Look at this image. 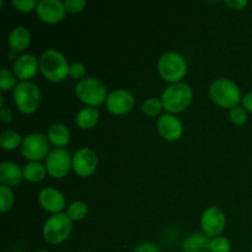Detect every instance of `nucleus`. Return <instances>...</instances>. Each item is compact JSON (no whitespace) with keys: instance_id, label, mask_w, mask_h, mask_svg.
Returning a JSON list of instances; mask_svg holds the SVG:
<instances>
[{"instance_id":"nucleus-1","label":"nucleus","mask_w":252,"mask_h":252,"mask_svg":"<svg viewBox=\"0 0 252 252\" xmlns=\"http://www.w3.org/2000/svg\"><path fill=\"white\" fill-rule=\"evenodd\" d=\"M162 106L166 113L177 115L187 110L193 98V91L191 86L186 83L170 84L161 95Z\"/></svg>"},{"instance_id":"nucleus-2","label":"nucleus","mask_w":252,"mask_h":252,"mask_svg":"<svg viewBox=\"0 0 252 252\" xmlns=\"http://www.w3.org/2000/svg\"><path fill=\"white\" fill-rule=\"evenodd\" d=\"M69 65L65 57L57 49H47L39 57V70L52 83H61L69 76Z\"/></svg>"},{"instance_id":"nucleus-3","label":"nucleus","mask_w":252,"mask_h":252,"mask_svg":"<svg viewBox=\"0 0 252 252\" xmlns=\"http://www.w3.org/2000/svg\"><path fill=\"white\" fill-rule=\"evenodd\" d=\"M211 100L221 108H233L243 100L241 90L236 83L226 78L214 80L209 86Z\"/></svg>"},{"instance_id":"nucleus-4","label":"nucleus","mask_w":252,"mask_h":252,"mask_svg":"<svg viewBox=\"0 0 252 252\" xmlns=\"http://www.w3.org/2000/svg\"><path fill=\"white\" fill-rule=\"evenodd\" d=\"M12 96L17 110L24 115H32L41 106V90L32 81H20L12 91Z\"/></svg>"},{"instance_id":"nucleus-5","label":"nucleus","mask_w":252,"mask_h":252,"mask_svg":"<svg viewBox=\"0 0 252 252\" xmlns=\"http://www.w3.org/2000/svg\"><path fill=\"white\" fill-rule=\"evenodd\" d=\"M158 71L167 83H181L187 74L186 59L177 52H166L158 61Z\"/></svg>"},{"instance_id":"nucleus-6","label":"nucleus","mask_w":252,"mask_h":252,"mask_svg":"<svg viewBox=\"0 0 252 252\" xmlns=\"http://www.w3.org/2000/svg\"><path fill=\"white\" fill-rule=\"evenodd\" d=\"M75 95L81 102L90 107H98L102 103H106L108 97L106 85L96 78H85L78 81Z\"/></svg>"},{"instance_id":"nucleus-7","label":"nucleus","mask_w":252,"mask_h":252,"mask_svg":"<svg viewBox=\"0 0 252 252\" xmlns=\"http://www.w3.org/2000/svg\"><path fill=\"white\" fill-rule=\"evenodd\" d=\"M73 231V220L66 213L52 214L43 225V238L51 245L64 243Z\"/></svg>"},{"instance_id":"nucleus-8","label":"nucleus","mask_w":252,"mask_h":252,"mask_svg":"<svg viewBox=\"0 0 252 252\" xmlns=\"http://www.w3.org/2000/svg\"><path fill=\"white\" fill-rule=\"evenodd\" d=\"M48 137L42 133H31L24 137L22 144L20 147L21 155L30 161H42L46 160L51 153L49 149Z\"/></svg>"},{"instance_id":"nucleus-9","label":"nucleus","mask_w":252,"mask_h":252,"mask_svg":"<svg viewBox=\"0 0 252 252\" xmlns=\"http://www.w3.org/2000/svg\"><path fill=\"white\" fill-rule=\"evenodd\" d=\"M47 174L53 179H64L73 169V157L66 149L54 148L46 159Z\"/></svg>"},{"instance_id":"nucleus-10","label":"nucleus","mask_w":252,"mask_h":252,"mask_svg":"<svg viewBox=\"0 0 252 252\" xmlns=\"http://www.w3.org/2000/svg\"><path fill=\"white\" fill-rule=\"evenodd\" d=\"M226 225L225 213L218 207H209L201 217V228L209 238L220 236Z\"/></svg>"},{"instance_id":"nucleus-11","label":"nucleus","mask_w":252,"mask_h":252,"mask_svg":"<svg viewBox=\"0 0 252 252\" xmlns=\"http://www.w3.org/2000/svg\"><path fill=\"white\" fill-rule=\"evenodd\" d=\"M134 95L125 89L112 91L111 94H108V97L106 100V108L108 112L115 116L127 115L134 108Z\"/></svg>"},{"instance_id":"nucleus-12","label":"nucleus","mask_w":252,"mask_h":252,"mask_svg":"<svg viewBox=\"0 0 252 252\" xmlns=\"http://www.w3.org/2000/svg\"><path fill=\"white\" fill-rule=\"evenodd\" d=\"M66 9L63 1L59 0H41L37 5V17L44 24L54 25L63 21L66 16Z\"/></svg>"},{"instance_id":"nucleus-13","label":"nucleus","mask_w":252,"mask_h":252,"mask_svg":"<svg viewBox=\"0 0 252 252\" xmlns=\"http://www.w3.org/2000/svg\"><path fill=\"white\" fill-rule=\"evenodd\" d=\"M97 155L90 148H81L73 155V170L78 176H91L97 169Z\"/></svg>"},{"instance_id":"nucleus-14","label":"nucleus","mask_w":252,"mask_h":252,"mask_svg":"<svg viewBox=\"0 0 252 252\" xmlns=\"http://www.w3.org/2000/svg\"><path fill=\"white\" fill-rule=\"evenodd\" d=\"M158 132L167 142H176L184 134V126L176 115L164 113L158 118Z\"/></svg>"},{"instance_id":"nucleus-15","label":"nucleus","mask_w":252,"mask_h":252,"mask_svg":"<svg viewBox=\"0 0 252 252\" xmlns=\"http://www.w3.org/2000/svg\"><path fill=\"white\" fill-rule=\"evenodd\" d=\"M39 69V59L30 53L21 54L17 57L12 65V71L20 81H30Z\"/></svg>"},{"instance_id":"nucleus-16","label":"nucleus","mask_w":252,"mask_h":252,"mask_svg":"<svg viewBox=\"0 0 252 252\" xmlns=\"http://www.w3.org/2000/svg\"><path fill=\"white\" fill-rule=\"evenodd\" d=\"M38 203L44 211L52 214L62 213L66 206L64 194L54 187H46L39 192Z\"/></svg>"},{"instance_id":"nucleus-17","label":"nucleus","mask_w":252,"mask_h":252,"mask_svg":"<svg viewBox=\"0 0 252 252\" xmlns=\"http://www.w3.org/2000/svg\"><path fill=\"white\" fill-rule=\"evenodd\" d=\"M24 180V170L14 161H2L0 164V184L12 187Z\"/></svg>"},{"instance_id":"nucleus-18","label":"nucleus","mask_w":252,"mask_h":252,"mask_svg":"<svg viewBox=\"0 0 252 252\" xmlns=\"http://www.w3.org/2000/svg\"><path fill=\"white\" fill-rule=\"evenodd\" d=\"M7 43H9L10 52H14L16 54L20 53L25 51L31 43V32L25 26L14 27L9 33Z\"/></svg>"},{"instance_id":"nucleus-19","label":"nucleus","mask_w":252,"mask_h":252,"mask_svg":"<svg viewBox=\"0 0 252 252\" xmlns=\"http://www.w3.org/2000/svg\"><path fill=\"white\" fill-rule=\"evenodd\" d=\"M49 143L56 148L64 149L70 143V132L69 128L63 123H54L48 128L47 132Z\"/></svg>"},{"instance_id":"nucleus-20","label":"nucleus","mask_w":252,"mask_h":252,"mask_svg":"<svg viewBox=\"0 0 252 252\" xmlns=\"http://www.w3.org/2000/svg\"><path fill=\"white\" fill-rule=\"evenodd\" d=\"M100 120V112L96 107L85 106L81 108L75 116V123L80 129L89 130L93 129Z\"/></svg>"},{"instance_id":"nucleus-21","label":"nucleus","mask_w":252,"mask_h":252,"mask_svg":"<svg viewBox=\"0 0 252 252\" xmlns=\"http://www.w3.org/2000/svg\"><path fill=\"white\" fill-rule=\"evenodd\" d=\"M209 236L203 233H194L187 236L182 244V250L184 252H206L209 251V243H211Z\"/></svg>"},{"instance_id":"nucleus-22","label":"nucleus","mask_w":252,"mask_h":252,"mask_svg":"<svg viewBox=\"0 0 252 252\" xmlns=\"http://www.w3.org/2000/svg\"><path fill=\"white\" fill-rule=\"evenodd\" d=\"M24 170V180L37 184V182L43 181L47 175L46 165L42 164L41 161H30L22 167Z\"/></svg>"},{"instance_id":"nucleus-23","label":"nucleus","mask_w":252,"mask_h":252,"mask_svg":"<svg viewBox=\"0 0 252 252\" xmlns=\"http://www.w3.org/2000/svg\"><path fill=\"white\" fill-rule=\"evenodd\" d=\"M24 138L20 133L12 129H5L0 134V145L4 150H15L16 148L21 147Z\"/></svg>"},{"instance_id":"nucleus-24","label":"nucleus","mask_w":252,"mask_h":252,"mask_svg":"<svg viewBox=\"0 0 252 252\" xmlns=\"http://www.w3.org/2000/svg\"><path fill=\"white\" fill-rule=\"evenodd\" d=\"M89 213V207L85 202L83 201H75L73 203L69 204L68 211H66V214H68L69 218L73 221H79L83 220Z\"/></svg>"},{"instance_id":"nucleus-25","label":"nucleus","mask_w":252,"mask_h":252,"mask_svg":"<svg viewBox=\"0 0 252 252\" xmlns=\"http://www.w3.org/2000/svg\"><path fill=\"white\" fill-rule=\"evenodd\" d=\"M162 110H164L162 101L161 98H158V97L147 98L142 105L143 113H144L145 116H148V117H155V116H159Z\"/></svg>"},{"instance_id":"nucleus-26","label":"nucleus","mask_w":252,"mask_h":252,"mask_svg":"<svg viewBox=\"0 0 252 252\" xmlns=\"http://www.w3.org/2000/svg\"><path fill=\"white\" fill-rule=\"evenodd\" d=\"M14 202L15 196L12 189L10 187L1 185L0 186V212L1 213H6L7 211H10L12 208Z\"/></svg>"},{"instance_id":"nucleus-27","label":"nucleus","mask_w":252,"mask_h":252,"mask_svg":"<svg viewBox=\"0 0 252 252\" xmlns=\"http://www.w3.org/2000/svg\"><path fill=\"white\" fill-rule=\"evenodd\" d=\"M17 84L19 83H17V78L14 71L9 70L7 68H2L0 70V88H1L2 91H14Z\"/></svg>"},{"instance_id":"nucleus-28","label":"nucleus","mask_w":252,"mask_h":252,"mask_svg":"<svg viewBox=\"0 0 252 252\" xmlns=\"http://www.w3.org/2000/svg\"><path fill=\"white\" fill-rule=\"evenodd\" d=\"M231 244L229 239L224 236H217L212 238L209 243V252H230Z\"/></svg>"},{"instance_id":"nucleus-29","label":"nucleus","mask_w":252,"mask_h":252,"mask_svg":"<svg viewBox=\"0 0 252 252\" xmlns=\"http://www.w3.org/2000/svg\"><path fill=\"white\" fill-rule=\"evenodd\" d=\"M229 118L235 126H243L248 121V111L241 105H238L229 111Z\"/></svg>"},{"instance_id":"nucleus-30","label":"nucleus","mask_w":252,"mask_h":252,"mask_svg":"<svg viewBox=\"0 0 252 252\" xmlns=\"http://www.w3.org/2000/svg\"><path fill=\"white\" fill-rule=\"evenodd\" d=\"M86 75V66L80 62H74L69 65V76L74 80H83Z\"/></svg>"},{"instance_id":"nucleus-31","label":"nucleus","mask_w":252,"mask_h":252,"mask_svg":"<svg viewBox=\"0 0 252 252\" xmlns=\"http://www.w3.org/2000/svg\"><path fill=\"white\" fill-rule=\"evenodd\" d=\"M12 5H14L17 11L27 14V12H31L37 9L38 1H36V0H14Z\"/></svg>"},{"instance_id":"nucleus-32","label":"nucleus","mask_w":252,"mask_h":252,"mask_svg":"<svg viewBox=\"0 0 252 252\" xmlns=\"http://www.w3.org/2000/svg\"><path fill=\"white\" fill-rule=\"evenodd\" d=\"M64 5H65V9L68 12H70V14H79V12H81L85 9L86 1L85 0H65Z\"/></svg>"},{"instance_id":"nucleus-33","label":"nucleus","mask_w":252,"mask_h":252,"mask_svg":"<svg viewBox=\"0 0 252 252\" xmlns=\"http://www.w3.org/2000/svg\"><path fill=\"white\" fill-rule=\"evenodd\" d=\"M133 252H160V249L158 248L154 243L145 241V243L139 244V245L133 250Z\"/></svg>"},{"instance_id":"nucleus-34","label":"nucleus","mask_w":252,"mask_h":252,"mask_svg":"<svg viewBox=\"0 0 252 252\" xmlns=\"http://www.w3.org/2000/svg\"><path fill=\"white\" fill-rule=\"evenodd\" d=\"M226 6H229L233 10H241L245 6H248L249 2L246 0H226Z\"/></svg>"},{"instance_id":"nucleus-35","label":"nucleus","mask_w":252,"mask_h":252,"mask_svg":"<svg viewBox=\"0 0 252 252\" xmlns=\"http://www.w3.org/2000/svg\"><path fill=\"white\" fill-rule=\"evenodd\" d=\"M0 120L2 123H10L12 121V112L10 111V108L2 106L1 110H0Z\"/></svg>"},{"instance_id":"nucleus-36","label":"nucleus","mask_w":252,"mask_h":252,"mask_svg":"<svg viewBox=\"0 0 252 252\" xmlns=\"http://www.w3.org/2000/svg\"><path fill=\"white\" fill-rule=\"evenodd\" d=\"M241 106H243L248 112L252 113V91H250V93H248L244 96L243 100H241Z\"/></svg>"},{"instance_id":"nucleus-37","label":"nucleus","mask_w":252,"mask_h":252,"mask_svg":"<svg viewBox=\"0 0 252 252\" xmlns=\"http://www.w3.org/2000/svg\"><path fill=\"white\" fill-rule=\"evenodd\" d=\"M36 252H49V251H47V250H39V251H36Z\"/></svg>"},{"instance_id":"nucleus-38","label":"nucleus","mask_w":252,"mask_h":252,"mask_svg":"<svg viewBox=\"0 0 252 252\" xmlns=\"http://www.w3.org/2000/svg\"><path fill=\"white\" fill-rule=\"evenodd\" d=\"M15 252H24V251H15Z\"/></svg>"},{"instance_id":"nucleus-39","label":"nucleus","mask_w":252,"mask_h":252,"mask_svg":"<svg viewBox=\"0 0 252 252\" xmlns=\"http://www.w3.org/2000/svg\"><path fill=\"white\" fill-rule=\"evenodd\" d=\"M80 252H89V251H80Z\"/></svg>"},{"instance_id":"nucleus-40","label":"nucleus","mask_w":252,"mask_h":252,"mask_svg":"<svg viewBox=\"0 0 252 252\" xmlns=\"http://www.w3.org/2000/svg\"><path fill=\"white\" fill-rule=\"evenodd\" d=\"M251 252H252V246H251Z\"/></svg>"},{"instance_id":"nucleus-41","label":"nucleus","mask_w":252,"mask_h":252,"mask_svg":"<svg viewBox=\"0 0 252 252\" xmlns=\"http://www.w3.org/2000/svg\"><path fill=\"white\" fill-rule=\"evenodd\" d=\"M251 68H252V64H251Z\"/></svg>"}]
</instances>
